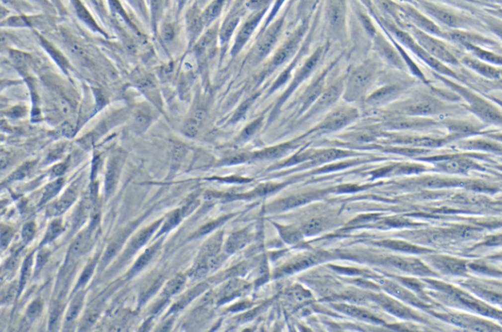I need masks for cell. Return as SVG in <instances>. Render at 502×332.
<instances>
[{
  "mask_svg": "<svg viewBox=\"0 0 502 332\" xmlns=\"http://www.w3.org/2000/svg\"><path fill=\"white\" fill-rule=\"evenodd\" d=\"M241 17H242V11L240 9H234L233 12H231L229 16L226 18L223 27L219 33L220 41L223 45L229 42L230 38L240 23Z\"/></svg>",
  "mask_w": 502,
  "mask_h": 332,
  "instance_id": "18",
  "label": "cell"
},
{
  "mask_svg": "<svg viewBox=\"0 0 502 332\" xmlns=\"http://www.w3.org/2000/svg\"><path fill=\"white\" fill-rule=\"evenodd\" d=\"M83 302H84V295L83 294H79V295L76 296L75 299L73 300L72 304L70 306V309L67 313V316H66V321L67 322H72L74 321L78 314L80 313L81 309H82V305H83Z\"/></svg>",
  "mask_w": 502,
  "mask_h": 332,
  "instance_id": "34",
  "label": "cell"
},
{
  "mask_svg": "<svg viewBox=\"0 0 502 332\" xmlns=\"http://www.w3.org/2000/svg\"><path fill=\"white\" fill-rule=\"evenodd\" d=\"M35 233H36V225L33 222L26 223L23 228V232H22L24 241L25 242L30 241L35 236Z\"/></svg>",
  "mask_w": 502,
  "mask_h": 332,
  "instance_id": "43",
  "label": "cell"
},
{
  "mask_svg": "<svg viewBox=\"0 0 502 332\" xmlns=\"http://www.w3.org/2000/svg\"><path fill=\"white\" fill-rule=\"evenodd\" d=\"M132 5L141 12V14L145 13V7H144V0H130Z\"/></svg>",
  "mask_w": 502,
  "mask_h": 332,
  "instance_id": "51",
  "label": "cell"
},
{
  "mask_svg": "<svg viewBox=\"0 0 502 332\" xmlns=\"http://www.w3.org/2000/svg\"><path fill=\"white\" fill-rule=\"evenodd\" d=\"M181 218H182V215H181V212H180V209L179 210H176L174 212H172L168 218L165 220L164 221V224L162 226V229L160 230V232L158 233L159 235L173 229L176 225H178L179 223V221H181Z\"/></svg>",
  "mask_w": 502,
  "mask_h": 332,
  "instance_id": "33",
  "label": "cell"
},
{
  "mask_svg": "<svg viewBox=\"0 0 502 332\" xmlns=\"http://www.w3.org/2000/svg\"><path fill=\"white\" fill-rule=\"evenodd\" d=\"M131 231V228L129 229H124L122 231H120L114 238L113 240L109 243L108 245L107 249H106V252L102 258V263L103 265H106L107 263H109L112 258L119 252V250L121 249L124 241L126 240L129 232Z\"/></svg>",
  "mask_w": 502,
  "mask_h": 332,
  "instance_id": "26",
  "label": "cell"
},
{
  "mask_svg": "<svg viewBox=\"0 0 502 332\" xmlns=\"http://www.w3.org/2000/svg\"><path fill=\"white\" fill-rule=\"evenodd\" d=\"M227 0H212L210 4L202 12V18L205 26L211 25L222 13V10Z\"/></svg>",
  "mask_w": 502,
  "mask_h": 332,
  "instance_id": "28",
  "label": "cell"
},
{
  "mask_svg": "<svg viewBox=\"0 0 502 332\" xmlns=\"http://www.w3.org/2000/svg\"><path fill=\"white\" fill-rule=\"evenodd\" d=\"M305 29L306 27L305 25H303L300 28H298L294 33H292L291 36H289L287 40L284 42V44L276 52L274 58L272 59L271 62L272 68L281 66L294 54L305 33Z\"/></svg>",
  "mask_w": 502,
  "mask_h": 332,
  "instance_id": "7",
  "label": "cell"
},
{
  "mask_svg": "<svg viewBox=\"0 0 502 332\" xmlns=\"http://www.w3.org/2000/svg\"><path fill=\"white\" fill-rule=\"evenodd\" d=\"M376 43H377V50L379 51L382 57H384L388 62L394 64L397 68L401 69L403 67L402 60L400 58L401 56L397 54V52L390 45V43H388L382 37L378 38Z\"/></svg>",
  "mask_w": 502,
  "mask_h": 332,
  "instance_id": "23",
  "label": "cell"
},
{
  "mask_svg": "<svg viewBox=\"0 0 502 332\" xmlns=\"http://www.w3.org/2000/svg\"><path fill=\"white\" fill-rule=\"evenodd\" d=\"M249 288L250 284L248 282L240 279H232L223 287L219 295V304L229 302L238 296L243 295Z\"/></svg>",
  "mask_w": 502,
  "mask_h": 332,
  "instance_id": "17",
  "label": "cell"
},
{
  "mask_svg": "<svg viewBox=\"0 0 502 332\" xmlns=\"http://www.w3.org/2000/svg\"><path fill=\"white\" fill-rule=\"evenodd\" d=\"M252 240V234L250 229L244 228L232 233L226 241L225 251L228 254H234L246 247Z\"/></svg>",
  "mask_w": 502,
  "mask_h": 332,
  "instance_id": "16",
  "label": "cell"
},
{
  "mask_svg": "<svg viewBox=\"0 0 502 332\" xmlns=\"http://www.w3.org/2000/svg\"><path fill=\"white\" fill-rule=\"evenodd\" d=\"M32 264H33V257L30 256L29 258L26 260L24 267H23L22 277H21V288L23 287V285H25L26 281L28 280V278L31 275V272H32Z\"/></svg>",
  "mask_w": 502,
  "mask_h": 332,
  "instance_id": "41",
  "label": "cell"
},
{
  "mask_svg": "<svg viewBox=\"0 0 502 332\" xmlns=\"http://www.w3.org/2000/svg\"><path fill=\"white\" fill-rule=\"evenodd\" d=\"M61 185H62V181H61V180H59V181H58V182H56V183H53V184L48 185V186L46 187V191H45V193H44V196H43V198H42L41 202H44V201H46V200L50 199V198H51L54 194H56V193H57V191L60 189Z\"/></svg>",
  "mask_w": 502,
  "mask_h": 332,
  "instance_id": "42",
  "label": "cell"
},
{
  "mask_svg": "<svg viewBox=\"0 0 502 332\" xmlns=\"http://www.w3.org/2000/svg\"><path fill=\"white\" fill-rule=\"evenodd\" d=\"M150 123V118L146 114H140L136 118V127L140 130H144Z\"/></svg>",
  "mask_w": 502,
  "mask_h": 332,
  "instance_id": "46",
  "label": "cell"
},
{
  "mask_svg": "<svg viewBox=\"0 0 502 332\" xmlns=\"http://www.w3.org/2000/svg\"><path fill=\"white\" fill-rule=\"evenodd\" d=\"M162 36L165 41H171L175 37V28L172 24H165L162 28Z\"/></svg>",
  "mask_w": 502,
  "mask_h": 332,
  "instance_id": "45",
  "label": "cell"
},
{
  "mask_svg": "<svg viewBox=\"0 0 502 332\" xmlns=\"http://www.w3.org/2000/svg\"><path fill=\"white\" fill-rule=\"evenodd\" d=\"M77 197V187H70L64 196L60 198L54 205L49 207L50 215H59L66 211Z\"/></svg>",
  "mask_w": 502,
  "mask_h": 332,
  "instance_id": "27",
  "label": "cell"
},
{
  "mask_svg": "<svg viewBox=\"0 0 502 332\" xmlns=\"http://www.w3.org/2000/svg\"><path fill=\"white\" fill-rule=\"evenodd\" d=\"M328 21L333 34L341 37L345 26V4L343 0H330L328 5Z\"/></svg>",
  "mask_w": 502,
  "mask_h": 332,
  "instance_id": "6",
  "label": "cell"
},
{
  "mask_svg": "<svg viewBox=\"0 0 502 332\" xmlns=\"http://www.w3.org/2000/svg\"><path fill=\"white\" fill-rule=\"evenodd\" d=\"M216 39L217 32L215 29H211L197 41L194 46V52L200 62H207L208 57L212 55L216 46Z\"/></svg>",
  "mask_w": 502,
  "mask_h": 332,
  "instance_id": "13",
  "label": "cell"
},
{
  "mask_svg": "<svg viewBox=\"0 0 502 332\" xmlns=\"http://www.w3.org/2000/svg\"><path fill=\"white\" fill-rule=\"evenodd\" d=\"M10 238H11V232L9 231V229H6V230L3 232V234L1 235V243H2V245H3V246H6V245H7V243L9 242Z\"/></svg>",
  "mask_w": 502,
  "mask_h": 332,
  "instance_id": "52",
  "label": "cell"
},
{
  "mask_svg": "<svg viewBox=\"0 0 502 332\" xmlns=\"http://www.w3.org/2000/svg\"><path fill=\"white\" fill-rule=\"evenodd\" d=\"M406 85L407 84H405L404 82L399 83L394 82L386 84L385 86H382L378 90L374 91L372 95L368 97V101H370L373 104H376L392 100L394 97L400 94L405 89Z\"/></svg>",
  "mask_w": 502,
  "mask_h": 332,
  "instance_id": "14",
  "label": "cell"
},
{
  "mask_svg": "<svg viewBox=\"0 0 502 332\" xmlns=\"http://www.w3.org/2000/svg\"><path fill=\"white\" fill-rule=\"evenodd\" d=\"M323 227V222H321L318 220H312L308 221L304 226H303V231L305 234L312 235L318 233L320 230H322Z\"/></svg>",
  "mask_w": 502,
  "mask_h": 332,
  "instance_id": "37",
  "label": "cell"
},
{
  "mask_svg": "<svg viewBox=\"0 0 502 332\" xmlns=\"http://www.w3.org/2000/svg\"><path fill=\"white\" fill-rule=\"evenodd\" d=\"M463 61L467 66H469L471 69H473L474 71H476L485 76L491 77L493 79H497V78L500 79L501 78V69L496 66H492L490 64H487L483 61H479V60L471 58V57H464Z\"/></svg>",
  "mask_w": 502,
  "mask_h": 332,
  "instance_id": "19",
  "label": "cell"
},
{
  "mask_svg": "<svg viewBox=\"0 0 502 332\" xmlns=\"http://www.w3.org/2000/svg\"><path fill=\"white\" fill-rule=\"evenodd\" d=\"M47 258H48V252H46L45 250H41L38 254V258H37V266H36V269H40L42 267V266L44 265V263L47 261Z\"/></svg>",
  "mask_w": 502,
  "mask_h": 332,
  "instance_id": "49",
  "label": "cell"
},
{
  "mask_svg": "<svg viewBox=\"0 0 502 332\" xmlns=\"http://www.w3.org/2000/svg\"><path fill=\"white\" fill-rule=\"evenodd\" d=\"M266 10H267V8L255 11V13H253L251 17L245 22V24L242 26V28L237 36V38H236L234 47L232 49L233 55H236L245 46L247 41L251 38L254 30L257 28L258 24L260 23L261 19L263 18Z\"/></svg>",
  "mask_w": 502,
  "mask_h": 332,
  "instance_id": "8",
  "label": "cell"
},
{
  "mask_svg": "<svg viewBox=\"0 0 502 332\" xmlns=\"http://www.w3.org/2000/svg\"><path fill=\"white\" fill-rule=\"evenodd\" d=\"M423 7H425L426 11L429 12L431 16L436 18L438 21L441 23L449 26V27H463L467 24L466 21H464L462 18H460L458 15L450 12L449 10L445 8H441L437 5H434L432 3H429L426 1L422 2Z\"/></svg>",
  "mask_w": 502,
  "mask_h": 332,
  "instance_id": "9",
  "label": "cell"
},
{
  "mask_svg": "<svg viewBox=\"0 0 502 332\" xmlns=\"http://www.w3.org/2000/svg\"><path fill=\"white\" fill-rule=\"evenodd\" d=\"M404 11L410 17V19L415 24H417L421 29L425 30L426 32H429L430 34L441 35L440 30L432 22H430V20H428L426 17H424L421 13L417 12L415 9L408 6V7L404 8Z\"/></svg>",
  "mask_w": 502,
  "mask_h": 332,
  "instance_id": "22",
  "label": "cell"
},
{
  "mask_svg": "<svg viewBox=\"0 0 502 332\" xmlns=\"http://www.w3.org/2000/svg\"><path fill=\"white\" fill-rule=\"evenodd\" d=\"M178 1V5H179V9H181V7L184 5V3L186 2V0H177Z\"/></svg>",
  "mask_w": 502,
  "mask_h": 332,
  "instance_id": "54",
  "label": "cell"
},
{
  "mask_svg": "<svg viewBox=\"0 0 502 332\" xmlns=\"http://www.w3.org/2000/svg\"><path fill=\"white\" fill-rule=\"evenodd\" d=\"M413 33L418 40L417 43L431 57L437 61L448 63L450 65H456L458 63L456 56L453 55V53L442 41L430 37L429 34L421 30H414Z\"/></svg>",
  "mask_w": 502,
  "mask_h": 332,
  "instance_id": "4",
  "label": "cell"
},
{
  "mask_svg": "<svg viewBox=\"0 0 502 332\" xmlns=\"http://www.w3.org/2000/svg\"><path fill=\"white\" fill-rule=\"evenodd\" d=\"M185 24L189 41L193 42L200 36L203 28L205 27L202 18V12L198 4H194L187 10L185 15Z\"/></svg>",
  "mask_w": 502,
  "mask_h": 332,
  "instance_id": "10",
  "label": "cell"
},
{
  "mask_svg": "<svg viewBox=\"0 0 502 332\" xmlns=\"http://www.w3.org/2000/svg\"><path fill=\"white\" fill-rule=\"evenodd\" d=\"M95 263H96V260H93L91 262L88 263V265L86 266V267L84 268L82 276H81V279H80V282H79V285L82 286L84 284H85L87 282V280L89 279V277L91 276L92 272H93V269L95 267Z\"/></svg>",
  "mask_w": 502,
  "mask_h": 332,
  "instance_id": "39",
  "label": "cell"
},
{
  "mask_svg": "<svg viewBox=\"0 0 502 332\" xmlns=\"http://www.w3.org/2000/svg\"><path fill=\"white\" fill-rule=\"evenodd\" d=\"M407 1H408V0H407Z\"/></svg>",
  "mask_w": 502,
  "mask_h": 332,
  "instance_id": "55",
  "label": "cell"
},
{
  "mask_svg": "<svg viewBox=\"0 0 502 332\" xmlns=\"http://www.w3.org/2000/svg\"><path fill=\"white\" fill-rule=\"evenodd\" d=\"M206 120H207L206 111L203 108L195 109L184 123L182 129L183 133L188 137H196L200 133L202 128L204 127Z\"/></svg>",
  "mask_w": 502,
  "mask_h": 332,
  "instance_id": "15",
  "label": "cell"
},
{
  "mask_svg": "<svg viewBox=\"0 0 502 332\" xmlns=\"http://www.w3.org/2000/svg\"><path fill=\"white\" fill-rule=\"evenodd\" d=\"M17 294V290H16V287L14 285H11L10 287H8V289L3 293L2 295V302L4 303H9L11 302L15 296Z\"/></svg>",
  "mask_w": 502,
  "mask_h": 332,
  "instance_id": "47",
  "label": "cell"
},
{
  "mask_svg": "<svg viewBox=\"0 0 502 332\" xmlns=\"http://www.w3.org/2000/svg\"><path fill=\"white\" fill-rule=\"evenodd\" d=\"M261 125H262V118L257 119L256 121L252 122L251 125H249V126H248L245 130H244V132L242 133L241 137H240V138H241V140H247V139H249L250 137H251V136H252V135H253V134H254V133H256V132L260 129Z\"/></svg>",
  "mask_w": 502,
  "mask_h": 332,
  "instance_id": "35",
  "label": "cell"
},
{
  "mask_svg": "<svg viewBox=\"0 0 502 332\" xmlns=\"http://www.w3.org/2000/svg\"><path fill=\"white\" fill-rule=\"evenodd\" d=\"M60 313H61V307L59 305L54 306L53 309H52V311H51V315H50V324H49L50 330H51L52 326L58 321Z\"/></svg>",
  "mask_w": 502,
  "mask_h": 332,
  "instance_id": "48",
  "label": "cell"
},
{
  "mask_svg": "<svg viewBox=\"0 0 502 332\" xmlns=\"http://www.w3.org/2000/svg\"><path fill=\"white\" fill-rule=\"evenodd\" d=\"M398 109L409 115H432L444 109V104L427 93H415L397 105Z\"/></svg>",
  "mask_w": 502,
  "mask_h": 332,
  "instance_id": "2",
  "label": "cell"
},
{
  "mask_svg": "<svg viewBox=\"0 0 502 332\" xmlns=\"http://www.w3.org/2000/svg\"><path fill=\"white\" fill-rule=\"evenodd\" d=\"M58 104H59V108H60V110H61V112H62L64 115H69V114L71 113V107H70V104H69L66 100H64V99H60V100H59V102H58Z\"/></svg>",
  "mask_w": 502,
  "mask_h": 332,
  "instance_id": "50",
  "label": "cell"
},
{
  "mask_svg": "<svg viewBox=\"0 0 502 332\" xmlns=\"http://www.w3.org/2000/svg\"><path fill=\"white\" fill-rule=\"evenodd\" d=\"M62 230H63V225H62L61 221H58V220L52 221V223L49 225V227L47 229L44 241L48 242V241L54 239Z\"/></svg>",
  "mask_w": 502,
  "mask_h": 332,
  "instance_id": "36",
  "label": "cell"
},
{
  "mask_svg": "<svg viewBox=\"0 0 502 332\" xmlns=\"http://www.w3.org/2000/svg\"><path fill=\"white\" fill-rule=\"evenodd\" d=\"M378 74V64L374 60H367L355 68L344 82V98L356 101L364 98L375 82Z\"/></svg>",
  "mask_w": 502,
  "mask_h": 332,
  "instance_id": "1",
  "label": "cell"
},
{
  "mask_svg": "<svg viewBox=\"0 0 502 332\" xmlns=\"http://www.w3.org/2000/svg\"><path fill=\"white\" fill-rule=\"evenodd\" d=\"M443 80L446 82V84L454 87V89L457 91V93L461 94L462 97L465 98V100L470 104L471 109L475 113H477L482 119H484L485 121L493 122V123H496V122L500 123L501 122L500 111H497L496 107L492 106L485 99L479 97L473 91L468 90L466 87L460 86V85L450 81L449 79L443 78Z\"/></svg>",
  "mask_w": 502,
  "mask_h": 332,
  "instance_id": "3",
  "label": "cell"
},
{
  "mask_svg": "<svg viewBox=\"0 0 502 332\" xmlns=\"http://www.w3.org/2000/svg\"><path fill=\"white\" fill-rule=\"evenodd\" d=\"M271 2V0H250L247 3V6L251 8L254 11L264 9L268 7V4Z\"/></svg>",
  "mask_w": 502,
  "mask_h": 332,
  "instance_id": "44",
  "label": "cell"
},
{
  "mask_svg": "<svg viewBox=\"0 0 502 332\" xmlns=\"http://www.w3.org/2000/svg\"><path fill=\"white\" fill-rule=\"evenodd\" d=\"M120 170H121V163L119 160H114L112 164H110V167H109V170H108V175H107V181H106V189H107L108 193H110L112 191V189L114 188V186L116 185L117 183V180L119 178V174H120Z\"/></svg>",
  "mask_w": 502,
  "mask_h": 332,
  "instance_id": "31",
  "label": "cell"
},
{
  "mask_svg": "<svg viewBox=\"0 0 502 332\" xmlns=\"http://www.w3.org/2000/svg\"><path fill=\"white\" fill-rule=\"evenodd\" d=\"M134 79L140 89L144 91V94L152 95V97L157 96V87L152 75L147 73H139Z\"/></svg>",
  "mask_w": 502,
  "mask_h": 332,
  "instance_id": "29",
  "label": "cell"
},
{
  "mask_svg": "<svg viewBox=\"0 0 502 332\" xmlns=\"http://www.w3.org/2000/svg\"><path fill=\"white\" fill-rule=\"evenodd\" d=\"M160 247H161V241H158L155 244H153L152 246H150L149 248H147L137 260V262L133 266L132 269L129 271V276H134L138 272H140L142 269H144V267L151 262V260L155 257V255L159 251Z\"/></svg>",
  "mask_w": 502,
  "mask_h": 332,
  "instance_id": "21",
  "label": "cell"
},
{
  "mask_svg": "<svg viewBox=\"0 0 502 332\" xmlns=\"http://www.w3.org/2000/svg\"><path fill=\"white\" fill-rule=\"evenodd\" d=\"M205 285L204 284H199L197 286H195L194 288L190 289L188 292H186L184 295L182 296L179 301L175 304V306L172 308V312H178L179 310H181L182 308H184L191 300H193L195 297L197 295H199L203 290H205Z\"/></svg>",
  "mask_w": 502,
  "mask_h": 332,
  "instance_id": "30",
  "label": "cell"
},
{
  "mask_svg": "<svg viewBox=\"0 0 502 332\" xmlns=\"http://www.w3.org/2000/svg\"><path fill=\"white\" fill-rule=\"evenodd\" d=\"M283 25H284L283 18L277 20L262 34L261 37L258 38L253 50L251 51L250 61L252 65L257 64L269 54V52L272 50V48L274 47L281 35Z\"/></svg>",
  "mask_w": 502,
  "mask_h": 332,
  "instance_id": "5",
  "label": "cell"
},
{
  "mask_svg": "<svg viewBox=\"0 0 502 332\" xmlns=\"http://www.w3.org/2000/svg\"><path fill=\"white\" fill-rule=\"evenodd\" d=\"M233 215H228V216H225V217H221L217 220H214V221H210L206 224H204L201 228H199L194 234H193V237H197V236H202V235H205L207 233H210L211 231H213L214 229H216L218 226L222 225L224 222L228 221L230 218H232Z\"/></svg>",
  "mask_w": 502,
  "mask_h": 332,
  "instance_id": "32",
  "label": "cell"
},
{
  "mask_svg": "<svg viewBox=\"0 0 502 332\" xmlns=\"http://www.w3.org/2000/svg\"><path fill=\"white\" fill-rule=\"evenodd\" d=\"M162 221H163L162 220H158V221L153 222L152 224H150L147 227L142 229L137 235H135L133 237V239L131 240V242L129 244V247L126 250V253H125L126 259H128L129 257H131L132 255H134L139 249H141L144 245H145L149 241V239L151 238V236L153 235V233L157 230L158 227H160Z\"/></svg>",
  "mask_w": 502,
  "mask_h": 332,
  "instance_id": "12",
  "label": "cell"
},
{
  "mask_svg": "<svg viewBox=\"0 0 502 332\" xmlns=\"http://www.w3.org/2000/svg\"><path fill=\"white\" fill-rule=\"evenodd\" d=\"M41 310H42V303L39 299H36L29 306L27 310V317L31 321H33L36 317H38V315L41 313Z\"/></svg>",
  "mask_w": 502,
  "mask_h": 332,
  "instance_id": "38",
  "label": "cell"
},
{
  "mask_svg": "<svg viewBox=\"0 0 502 332\" xmlns=\"http://www.w3.org/2000/svg\"><path fill=\"white\" fill-rule=\"evenodd\" d=\"M184 284H185V278H184V276H182L180 274L173 277L169 282H167V284L165 285V287L163 289V292L161 293V296H160L159 304H158V307L156 308V311L159 310L160 306H163L172 296L179 293V291L182 289V287L184 286Z\"/></svg>",
  "mask_w": 502,
  "mask_h": 332,
  "instance_id": "20",
  "label": "cell"
},
{
  "mask_svg": "<svg viewBox=\"0 0 502 332\" xmlns=\"http://www.w3.org/2000/svg\"><path fill=\"white\" fill-rule=\"evenodd\" d=\"M255 98H256V96L253 95L250 99H248L245 103H243V105L241 106V108H239V110L236 112V114H235V116L233 118V122H237V121L241 120L246 115L247 111L249 110V108L251 107V104L253 103V101H254Z\"/></svg>",
  "mask_w": 502,
  "mask_h": 332,
  "instance_id": "40",
  "label": "cell"
},
{
  "mask_svg": "<svg viewBox=\"0 0 502 332\" xmlns=\"http://www.w3.org/2000/svg\"><path fill=\"white\" fill-rule=\"evenodd\" d=\"M208 1H209V0H198V6H199V7H200V6H203V5H205Z\"/></svg>",
  "mask_w": 502,
  "mask_h": 332,
  "instance_id": "53",
  "label": "cell"
},
{
  "mask_svg": "<svg viewBox=\"0 0 502 332\" xmlns=\"http://www.w3.org/2000/svg\"><path fill=\"white\" fill-rule=\"evenodd\" d=\"M222 245H223V235H222V233H218L217 235L211 237L202 246V248L200 249V252L198 254V257L196 259L205 260V259L219 255Z\"/></svg>",
  "mask_w": 502,
  "mask_h": 332,
  "instance_id": "25",
  "label": "cell"
},
{
  "mask_svg": "<svg viewBox=\"0 0 502 332\" xmlns=\"http://www.w3.org/2000/svg\"><path fill=\"white\" fill-rule=\"evenodd\" d=\"M89 242H90V231L89 229H85L82 231L74 241L72 247L70 249L69 260H71L72 262L74 260L80 258L84 253H85L89 245Z\"/></svg>",
  "mask_w": 502,
  "mask_h": 332,
  "instance_id": "24",
  "label": "cell"
},
{
  "mask_svg": "<svg viewBox=\"0 0 502 332\" xmlns=\"http://www.w3.org/2000/svg\"><path fill=\"white\" fill-rule=\"evenodd\" d=\"M357 116L356 111L352 108H339L338 110L332 113L324 122L322 128L327 131L337 130L345 125H347L350 121L355 119Z\"/></svg>",
  "mask_w": 502,
  "mask_h": 332,
  "instance_id": "11",
  "label": "cell"
}]
</instances>
